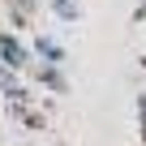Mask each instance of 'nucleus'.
Returning a JSON list of instances; mask_svg holds the SVG:
<instances>
[{"mask_svg":"<svg viewBox=\"0 0 146 146\" xmlns=\"http://www.w3.org/2000/svg\"><path fill=\"white\" fill-rule=\"evenodd\" d=\"M0 64H9L13 73H17V69H35V64H30V52L22 47V39H17L13 30H0Z\"/></svg>","mask_w":146,"mask_h":146,"instance_id":"nucleus-1","label":"nucleus"},{"mask_svg":"<svg viewBox=\"0 0 146 146\" xmlns=\"http://www.w3.org/2000/svg\"><path fill=\"white\" fill-rule=\"evenodd\" d=\"M35 56H39L43 64H64V47H60L56 39H47V35L35 39Z\"/></svg>","mask_w":146,"mask_h":146,"instance_id":"nucleus-2","label":"nucleus"},{"mask_svg":"<svg viewBox=\"0 0 146 146\" xmlns=\"http://www.w3.org/2000/svg\"><path fill=\"white\" fill-rule=\"evenodd\" d=\"M35 78L47 86V90H64V78H60V64H35Z\"/></svg>","mask_w":146,"mask_h":146,"instance_id":"nucleus-3","label":"nucleus"},{"mask_svg":"<svg viewBox=\"0 0 146 146\" xmlns=\"http://www.w3.org/2000/svg\"><path fill=\"white\" fill-rule=\"evenodd\" d=\"M47 5H52V13L60 22H78L82 17V5H78V0H47Z\"/></svg>","mask_w":146,"mask_h":146,"instance_id":"nucleus-4","label":"nucleus"},{"mask_svg":"<svg viewBox=\"0 0 146 146\" xmlns=\"http://www.w3.org/2000/svg\"><path fill=\"white\" fill-rule=\"evenodd\" d=\"M137 120H142V142H146V95H137Z\"/></svg>","mask_w":146,"mask_h":146,"instance_id":"nucleus-5","label":"nucleus"},{"mask_svg":"<svg viewBox=\"0 0 146 146\" xmlns=\"http://www.w3.org/2000/svg\"><path fill=\"white\" fill-rule=\"evenodd\" d=\"M133 22H146V0H142V5L133 9Z\"/></svg>","mask_w":146,"mask_h":146,"instance_id":"nucleus-6","label":"nucleus"}]
</instances>
